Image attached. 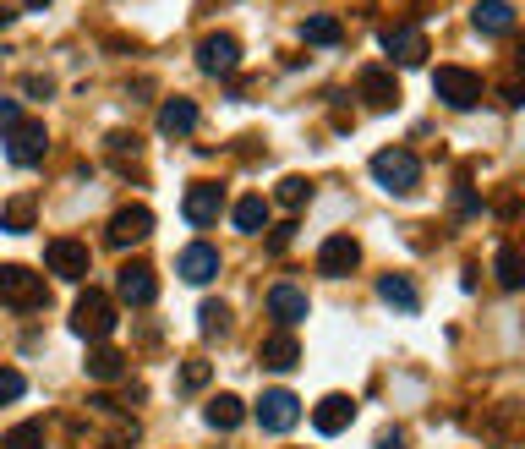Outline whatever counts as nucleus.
<instances>
[{"label":"nucleus","mask_w":525,"mask_h":449,"mask_svg":"<svg viewBox=\"0 0 525 449\" xmlns=\"http://www.w3.org/2000/svg\"><path fill=\"white\" fill-rule=\"evenodd\" d=\"M372 181H378L383 192H394V198H411L416 181H422V159H416L411 148H378V154H372Z\"/></svg>","instance_id":"f257e3e1"},{"label":"nucleus","mask_w":525,"mask_h":449,"mask_svg":"<svg viewBox=\"0 0 525 449\" xmlns=\"http://www.w3.org/2000/svg\"><path fill=\"white\" fill-rule=\"evenodd\" d=\"M197 313H203V318H197V329H203L208 340H214V335H225V329H230V307H225V302H203Z\"/></svg>","instance_id":"cd10ccee"},{"label":"nucleus","mask_w":525,"mask_h":449,"mask_svg":"<svg viewBox=\"0 0 525 449\" xmlns=\"http://www.w3.org/2000/svg\"><path fill=\"white\" fill-rule=\"evenodd\" d=\"M378 296L394 307V313H416V307H422V296H416V285L405 280V274H383V280H378Z\"/></svg>","instance_id":"412c9836"},{"label":"nucleus","mask_w":525,"mask_h":449,"mask_svg":"<svg viewBox=\"0 0 525 449\" xmlns=\"http://www.w3.org/2000/svg\"><path fill=\"white\" fill-rule=\"evenodd\" d=\"M301 422V400L290 395V389H263L258 400V428L263 433H290Z\"/></svg>","instance_id":"39448f33"},{"label":"nucleus","mask_w":525,"mask_h":449,"mask_svg":"<svg viewBox=\"0 0 525 449\" xmlns=\"http://www.w3.org/2000/svg\"><path fill=\"white\" fill-rule=\"evenodd\" d=\"M175 269H181V280H192V285H208L219 274V247H208V241H192V247L175 258Z\"/></svg>","instance_id":"2eb2a0df"},{"label":"nucleus","mask_w":525,"mask_h":449,"mask_svg":"<svg viewBox=\"0 0 525 449\" xmlns=\"http://www.w3.org/2000/svg\"><path fill=\"white\" fill-rule=\"evenodd\" d=\"M356 263H361V247H356L350 236H329V241L318 247V269L334 274V280H340V274H350Z\"/></svg>","instance_id":"f3484780"},{"label":"nucleus","mask_w":525,"mask_h":449,"mask_svg":"<svg viewBox=\"0 0 525 449\" xmlns=\"http://www.w3.org/2000/svg\"><path fill=\"white\" fill-rule=\"evenodd\" d=\"M154 236V214L143 209V203H132V209H115L110 220V247H137V241Z\"/></svg>","instance_id":"9b49d317"},{"label":"nucleus","mask_w":525,"mask_h":449,"mask_svg":"<svg viewBox=\"0 0 525 449\" xmlns=\"http://www.w3.org/2000/svg\"><path fill=\"white\" fill-rule=\"evenodd\" d=\"M0 449H44V422H22V428H11Z\"/></svg>","instance_id":"c85d7f7f"},{"label":"nucleus","mask_w":525,"mask_h":449,"mask_svg":"<svg viewBox=\"0 0 525 449\" xmlns=\"http://www.w3.org/2000/svg\"><path fill=\"white\" fill-rule=\"evenodd\" d=\"M378 449H405V439H400V433H383V439H378Z\"/></svg>","instance_id":"f704fd0d"},{"label":"nucleus","mask_w":525,"mask_h":449,"mask_svg":"<svg viewBox=\"0 0 525 449\" xmlns=\"http://www.w3.org/2000/svg\"><path fill=\"white\" fill-rule=\"evenodd\" d=\"M22 395H28V378L17 367H0V406H17Z\"/></svg>","instance_id":"c756f323"},{"label":"nucleus","mask_w":525,"mask_h":449,"mask_svg":"<svg viewBox=\"0 0 525 449\" xmlns=\"http://www.w3.org/2000/svg\"><path fill=\"white\" fill-rule=\"evenodd\" d=\"M197 66H203L208 77H230L241 66V44L230 39V33H203V44H197Z\"/></svg>","instance_id":"6e6552de"},{"label":"nucleus","mask_w":525,"mask_h":449,"mask_svg":"<svg viewBox=\"0 0 525 449\" xmlns=\"http://www.w3.org/2000/svg\"><path fill=\"white\" fill-rule=\"evenodd\" d=\"M301 39H307V44H323V50H329V44L345 39V28H340L334 17H307V22H301Z\"/></svg>","instance_id":"a878e982"},{"label":"nucleus","mask_w":525,"mask_h":449,"mask_svg":"<svg viewBox=\"0 0 525 449\" xmlns=\"http://www.w3.org/2000/svg\"><path fill=\"white\" fill-rule=\"evenodd\" d=\"M350 422H356V400H350V395H323L318 406H312V428H318L323 439H334V433H345Z\"/></svg>","instance_id":"f8f14e48"},{"label":"nucleus","mask_w":525,"mask_h":449,"mask_svg":"<svg viewBox=\"0 0 525 449\" xmlns=\"http://www.w3.org/2000/svg\"><path fill=\"white\" fill-rule=\"evenodd\" d=\"M290 236H296V225H274V236H268V252H285Z\"/></svg>","instance_id":"72a5a7b5"},{"label":"nucleus","mask_w":525,"mask_h":449,"mask_svg":"<svg viewBox=\"0 0 525 449\" xmlns=\"http://www.w3.org/2000/svg\"><path fill=\"white\" fill-rule=\"evenodd\" d=\"M33 220H39V203H33V198H11L6 214H0V225H6L11 236H28Z\"/></svg>","instance_id":"b1692460"},{"label":"nucleus","mask_w":525,"mask_h":449,"mask_svg":"<svg viewBox=\"0 0 525 449\" xmlns=\"http://www.w3.org/2000/svg\"><path fill=\"white\" fill-rule=\"evenodd\" d=\"M498 285H504V291H520V285H525V269H520V252L515 247H498Z\"/></svg>","instance_id":"bb28decb"},{"label":"nucleus","mask_w":525,"mask_h":449,"mask_svg":"<svg viewBox=\"0 0 525 449\" xmlns=\"http://www.w3.org/2000/svg\"><path fill=\"white\" fill-rule=\"evenodd\" d=\"M383 55H389L394 66H422L427 61V33L411 28V22H400V28L383 33Z\"/></svg>","instance_id":"9d476101"},{"label":"nucleus","mask_w":525,"mask_h":449,"mask_svg":"<svg viewBox=\"0 0 525 449\" xmlns=\"http://www.w3.org/2000/svg\"><path fill=\"white\" fill-rule=\"evenodd\" d=\"M361 99H367L372 110H394L400 105V83H394V72H383V66H367V72L356 77Z\"/></svg>","instance_id":"4468645a"},{"label":"nucleus","mask_w":525,"mask_h":449,"mask_svg":"<svg viewBox=\"0 0 525 449\" xmlns=\"http://www.w3.org/2000/svg\"><path fill=\"white\" fill-rule=\"evenodd\" d=\"M115 324H121V313H115V302H110L104 291H83V296H77V307H72V329H77L83 340H93V345L110 340V335H115Z\"/></svg>","instance_id":"7ed1b4c3"},{"label":"nucleus","mask_w":525,"mask_h":449,"mask_svg":"<svg viewBox=\"0 0 525 449\" xmlns=\"http://www.w3.org/2000/svg\"><path fill=\"white\" fill-rule=\"evenodd\" d=\"M208 384V362H186L181 367V389H203Z\"/></svg>","instance_id":"2f4dec72"},{"label":"nucleus","mask_w":525,"mask_h":449,"mask_svg":"<svg viewBox=\"0 0 525 449\" xmlns=\"http://www.w3.org/2000/svg\"><path fill=\"white\" fill-rule=\"evenodd\" d=\"M192 126H197V105H192V99L175 94V99L159 105V132H165V137H186Z\"/></svg>","instance_id":"6ab92c4d"},{"label":"nucleus","mask_w":525,"mask_h":449,"mask_svg":"<svg viewBox=\"0 0 525 449\" xmlns=\"http://www.w3.org/2000/svg\"><path fill=\"white\" fill-rule=\"evenodd\" d=\"M44 154H50V137H44L39 121H17V126L6 132V159H11V165L28 170V165H39Z\"/></svg>","instance_id":"423d86ee"},{"label":"nucleus","mask_w":525,"mask_h":449,"mask_svg":"<svg viewBox=\"0 0 525 449\" xmlns=\"http://www.w3.org/2000/svg\"><path fill=\"white\" fill-rule=\"evenodd\" d=\"M181 214H186V225H214L225 214V187L219 181H192L181 198Z\"/></svg>","instance_id":"0eeeda50"},{"label":"nucleus","mask_w":525,"mask_h":449,"mask_svg":"<svg viewBox=\"0 0 525 449\" xmlns=\"http://www.w3.org/2000/svg\"><path fill=\"white\" fill-rule=\"evenodd\" d=\"M263 367H268V373H290V367H296L301 362V345L296 340H290V335H274V340H263Z\"/></svg>","instance_id":"5701e85b"},{"label":"nucleus","mask_w":525,"mask_h":449,"mask_svg":"<svg viewBox=\"0 0 525 449\" xmlns=\"http://www.w3.org/2000/svg\"><path fill=\"white\" fill-rule=\"evenodd\" d=\"M208 428H219V433H230V428H241V422H247V406H241L236 395H214L208 400Z\"/></svg>","instance_id":"4be33fe9"},{"label":"nucleus","mask_w":525,"mask_h":449,"mask_svg":"<svg viewBox=\"0 0 525 449\" xmlns=\"http://www.w3.org/2000/svg\"><path fill=\"white\" fill-rule=\"evenodd\" d=\"M17 115H22V110H17V99H0V137H6L11 126H17Z\"/></svg>","instance_id":"473e14b6"},{"label":"nucleus","mask_w":525,"mask_h":449,"mask_svg":"<svg viewBox=\"0 0 525 449\" xmlns=\"http://www.w3.org/2000/svg\"><path fill=\"white\" fill-rule=\"evenodd\" d=\"M28 6H33V11H44V6H50V0H28Z\"/></svg>","instance_id":"4c0bfd02"},{"label":"nucleus","mask_w":525,"mask_h":449,"mask_svg":"<svg viewBox=\"0 0 525 449\" xmlns=\"http://www.w3.org/2000/svg\"><path fill=\"white\" fill-rule=\"evenodd\" d=\"M0 302L17 307V313H33V307L50 302V285H44V274L28 269V263H0Z\"/></svg>","instance_id":"f03ea898"},{"label":"nucleus","mask_w":525,"mask_h":449,"mask_svg":"<svg viewBox=\"0 0 525 449\" xmlns=\"http://www.w3.org/2000/svg\"><path fill=\"white\" fill-rule=\"evenodd\" d=\"M471 22L482 39H504V33H515V6H509V0H476Z\"/></svg>","instance_id":"dca6fc26"},{"label":"nucleus","mask_w":525,"mask_h":449,"mask_svg":"<svg viewBox=\"0 0 525 449\" xmlns=\"http://www.w3.org/2000/svg\"><path fill=\"white\" fill-rule=\"evenodd\" d=\"M121 296L132 307H148L159 296V280H154V269H148V263H126L121 269Z\"/></svg>","instance_id":"a211bd4d"},{"label":"nucleus","mask_w":525,"mask_h":449,"mask_svg":"<svg viewBox=\"0 0 525 449\" xmlns=\"http://www.w3.org/2000/svg\"><path fill=\"white\" fill-rule=\"evenodd\" d=\"M83 367H88V378H99V384H115V378L126 373V356L115 351V345H93L83 356Z\"/></svg>","instance_id":"aec40b11"},{"label":"nucleus","mask_w":525,"mask_h":449,"mask_svg":"<svg viewBox=\"0 0 525 449\" xmlns=\"http://www.w3.org/2000/svg\"><path fill=\"white\" fill-rule=\"evenodd\" d=\"M230 220H236V230H247V236H258V230L268 225V203L258 198V192H252V198H241V203H236V214H230Z\"/></svg>","instance_id":"393cba45"},{"label":"nucleus","mask_w":525,"mask_h":449,"mask_svg":"<svg viewBox=\"0 0 525 449\" xmlns=\"http://www.w3.org/2000/svg\"><path fill=\"white\" fill-rule=\"evenodd\" d=\"M44 269H50L55 280H83L88 274V247L83 241H72V236L50 241V247H44Z\"/></svg>","instance_id":"1a4fd4ad"},{"label":"nucleus","mask_w":525,"mask_h":449,"mask_svg":"<svg viewBox=\"0 0 525 449\" xmlns=\"http://www.w3.org/2000/svg\"><path fill=\"white\" fill-rule=\"evenodd\" d=\"M433 94L449 110H476V105H482V77L465 72V66H438V72H433Z\"/></svg>","instance_id":"20e7f679"},{"label":"nucleus","mask_w":525,"mask_h":449,"mask_svg":"<svg viewBox=\"0 0 525 449\" xmlns=\"http://www.w3.org/2000/svg\"><path fill=\"white\" fill-rule=\"evenodd\" d=\"M307 198H312V181H301V176H285V181H279V203H285V209H301Z\"/></svg>","instance_id":"7c9ffc66"},{"label":"nucleus","mask_w":525,"mask_h":449,"mask_svg":"<svg viewBox=\"0 0 525 449\" xmlns=\"http://www.w3.org/2000/svg\"><path fill=\"white\" fill-rule=\"evenodd\" d=\"M268 313H274V324H301V318L312 313V302H307V291L301 285H290V280H279L274 291H268Z\"/></svg>","instance_id":"ddd939ff"},{"label":"nucleus","mask_w":525,"mask_h":449,"mask_svg":"<svg viewBox=\"0 0 525 449\" xmlns=\"http://www.w3.org/2000/svg\"><path fill=\"white\" fill-rule=\"evenodd\" d=\"M104 449H126V439H110V444H104Z\"/></svg>","instance_id":"e433bc0d"},{"label":"nucleus","mask_w":525,"mask_h":449,"mask_svg":"<svg viewBox=\"0 0 525 449\" xmlns=\"http://www.w3.org/2000/svg\"><path fill=\"white\" fill-rule=\"evenodd\" d=\"M11 17H17V11H11V6H0V28H6V22H11Z\"/></svg>","instance_id":"c9c22d12"}]
</instances>
